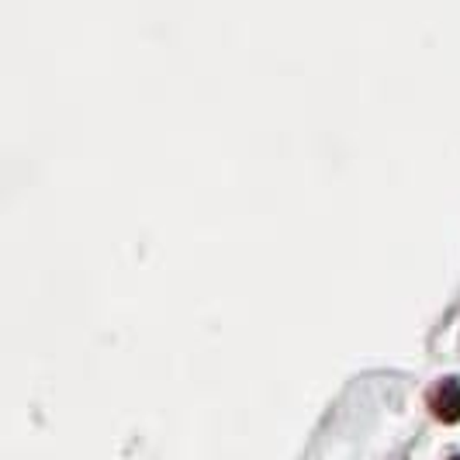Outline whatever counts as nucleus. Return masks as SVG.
<instances>
[{
	"instance_id": "nucleus-1",
	"label": "nucleus",
	"mask_w": 460,
	"mask_h": 460,
	"mask_svg": "<svg viewBox=\"0 0 460 460\" xmlns=\"http://www.w3.org/2000/svg\"><path fill=\"white\" fill-rule=\"evenodd\" d=\"M429 412L443 426H457L460 422V377H443L437 388L429 392Z\"/></svg>"
}]
</instances>
